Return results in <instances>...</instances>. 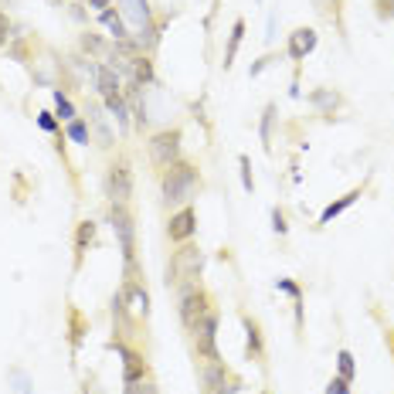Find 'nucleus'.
Segmentation results:
<instances>
[{
    "label": "nucleus",
    "mask_w": 394,
    "mask_h": 394,
    "mask_svg": "<svg viewBox=\"0 0 394 394\" xmlns=\"http://www.w3.org/2000/svg\"><path fill=\"white\" fill-rule=\"evenodd\" d=\"M197 235V211L187 204V208H177L170 221H167V238L174 241V245H184V241H191Z\"/></svg>",
    "instance_id": "9d476101"
},
{
    "label": "nucleus",
    "mask_w": 394,
    "mask_h": 394,
    "mask_svg": "<svg viewBox=\"0 0 394 394\" xmlns=\"http://www.w3.org/2000/svg\"><path fill=\"white\" fill-rule=\"evenodd\" d=\"M272 231H276V235H286V231H289V224H286V215H282L279 208H272Z\"/></svg>",
    "instance_id": "e433bc0d"
},
{
    "label": "nucleus",
    "mask_w": 394,
    "mask_h": 394,
    "mask_svg": "<svg viewBox=\"0 0 394 394\" xmlns=\"http://www.w3.org/2000/svg\"><path fill=\"white\" fill-rule=\"evenodd\" d=\"M180 139H184V133H180V129H160V133H153V136H150V143H146L150 163H153V167H160V170H167L170 163H177V160H180Z\"/></svg>",
    "instance_id": "423d86ee"
},
{
    "label": "nucleus",
    "mask_w": 394,
    "mask_h": 394,
    "mask_svg": "<svg viewBox=\"0 0 394 394\" xmlns=\"http://www.w3.org/2000/svg\"><path fill=\"white\" fill-rule=\"evenodd\" d=\"M201 191V174L194 163L177 160L167 170H160V194H163V208H187Z\"/></svg>",
    "instance_id": "f257e3e1"
},
{
    "label": "nucleus",
    "mask_w": 394,
    "mask_h": 394,
    "mask_svg": "<svg viewBox=\"0 0 394 394\" xmlns=\"http://www.w3.org/2000/svg\"><path fill=\"white\" fill-rule=\"evenodd\" d=\"M99 20L109 27V34H113V41H122L129 38V27H126V20H122V14H119L116 7H109V11H102L99 14Z\"/></svg>",
    "instance_id": "412c9836"
},
{
    "label": "nucleus",
    "mask_w": 394,
    "mask_h": 394,
    "mask_svg": "<svg viewBox=\"0 0 394 394\" xmlns=\"http://www.w3.org/2000/svg\"><path fill=\"white\" fill-rule=\"evenodd\" d=\"M316 41L319 38H316L313 27H296L293 34H289V48H286V51H289L293 61H306V55L316 48Z\"/></svg>",
    "instance_id": "f8f14e48"
},
{
    "label": "nucleus",
    "mask_w": 394,
    "mask_h": 394,
    "mask_svg": "<svg viewBox=\"0 0 394 394\" xmlns=\"http://www.w3.org/2000/svg\"><path fill=\"white\" fill-rule=\"evenodd\" d=\"M11 31H14V24H11V18H7V14L0 11V48H7V41L14 38Z\"/></svg>",
    "instance_id": "f704fd0d"
},
{
    "label": "nucleus",
    "mask_w": 394,
    "mask_h": 394,
    "mask_svg": "<svg viewBox=\"0 0 394 394\" xmlns=\"http://www.w3.org/2000/svg\"><path fill=\"white\" fill-rule=\"evenodd\" d=\"M336 367H340V377H343V381L354 384L357 367H354V354H350V350H340V354H336Z\"/></svg>",
    "instance_id": "c756f323"
},
{
    "label": "nucleus",
    "mask_w": 394,
    "mask_h": 394,
    "mask_svg": "<svg viewBox=\"0 0 394 394\" xmlns=\"http://www.w3.org/2000/svg\"><path fill=\"white\" fill-rule=\"evenodd\" d=\"M75 4H82V0H75Z\"/></svg>",
    "instance_id": "c03bdc74"
},
{
    "label": "nucleus",
    "mask_w": 394,
    "mask_h": 394,
    "mask_svg": "<svg viewBox=\"0 0 394 394\" xmlns=\"http://www.w3.org/2000/svg\"><path fill=\"white\" fill-rule=\"evenodd\" d=\"M89 333V323H85V316L79 310H68V340H72V347L79 350L82 347V336Z\"/></svg>",
    "instance_id": "393cba45"
},
{
    "label": "nucleus",
    "mask_w": 394,
    "mask_h": 394,
    "mask_svg": "<svg viewBox=\"0 0 394 394\" xmlns=\"http://www.w3.org/2000/svg\"><path fill=\"white\" fill-rule=\"evenodd\" d=\"M55 116H58L61 122H72V119L79 116L75 106H72V99L65 96V89H55Z\"/></svg>",
    "instance_id": "cd10ccee"
},
{
    "label": "nucleus",
    "mask_w": 394,
    "mask_h": 394,
    "mask_svg": "<svg viewBox=\"0 0 394 394\" xmlns=\"http://www.w3.org/2000/svg\"><path fill=\"white\" fill-rule=\"evenodd\" d=\"M102 187H106V197H109V201H122V204H129V197H133V167H129V160L126 157L113 160V163H109V170H106Z\"/></svg>",
    "instance_id": "0eeeda50"
},
{
    "label": "nucleus",
    "mask_w": 394,
    "mask_h": 394,
    "mask_svg": "<svg viewBox=\"0 0 394 394\" xmlns=\"http://www.w3.org/2000/svg\"><path fill=\"white\" fill-rule=\"evenodd\" d=\"M201 272H204V252L184 241L177 252L170 255V265H167V286H187V282H201Z\"/></svg>",
    "instance_id": "7ed1b4c3"
},
{
    "label": "nucleus",
    "mask_w": 394,
    "mask_h": 394,
    "mask_svg": "<svg viewBox=\"0 0 394 394\" xmlns=\"http://www.w3.org/2000/svg\"><path fill=\"white\" fill-rule=\"evenodd\" d=\"M122 394H160L157 384L150 381V377H143V381H133V384H126V391Z\"/></svg>",
    "instance_id": "2f4dec72"
},
{
    "label": "nucleus",
    "mask_w": 394,
    "mask_h": 394,
    "mask_svg": "<svg viewBox=\"0 0 394 394\" xmlns=\"http://www.w3.org/2000/svg\"><path fill=\"white\" fill-rule=\"evenodd\" d=\"M160 31H163V24H157V20H150L146 27H139L136 34H133L143 55H153V51H157V44H160Z\"/></svg>",
    "instance_id": "f3484780"
},
{
    "label": "nucleus",
    "mask_w": 394,
    "mask_h": 394,
    "mask_svg": "<svg viewBox=\"0 0 394 394\" xmlns=\"http://www.w3.org/2000/svg\"><path fill=\"white\" fill-rule=\"evenodd\" d=\"M374 14L381 20H394V0H374Z\"/></svg>",
    "instance_id": "72a5a7b5"
},
{
    "label": "nucleus",
    "mask_w": 394,
    "mask_h": 394,
    "mask_svg": "<svg viewBox=\"0 0 394 394\" xmlns=\"http://www.w3.org/2000/svg\"><path fill=\"white\" fill-rule=\"evenodd\" d=\"M241 381H238L228 364L215 357V360H201V394H238Z\"/></svg>",
    "instance_id": "20e7f679"
},
{
    "label": "nucleus",
    "mask_w": 394,
    "mask_h": 394,
    "mask_svg": "<svg viewBox=\"0 0 394 394\" xmlns=\"http://www.w3.org/2000/svg\"><path fill=\"white\" fill-rule=\"evenodd\" d=\"M109 224H113V235L119 241V252H122L126 269L136 265V217L129 211V204L109 201Z\"/></svg>",
    "instance_id": "f03ea898"
},
{
    "label": "nucleus",
    "mask_w": 394,
    "mask_h": 394,
    "mask_svg": "<svg viewBox=\"0 0 394 394\" xmlns=\"http://www.w3.org/2000/svg\"><path fill=\"white\" fill-rule=\"evenodd\" d=\"M276 102H269L265 109H262V126H258V136L265 143V150H272V126H276Z\"/></svg>",
    "instance_id": "a878e982"
},
{
    "label": "nucleus",
    "mask_w": 394,
    "mask_h": 394,
    "mask_svg": "<svg viewBox=\"0 0 394 394\" xmlns=\"http://www.w3.org/2000/svg\"><path fill=\"white\" fill-rule=\"evenodd\" d=\"M96 92L102 99H109V96H119V92H122V82H119V75L116 72H113V68H109V65H106V61H102V65H99L96 68Z\"/></svg>",
    "instance_id": "2eb2a0df"
},
{
    "label": "nucleus",
    "mask_w": 394,
    "mask_h": 394,
    "mask_svg": "<svg viewBox=\"0 0 394 394\" xmlns=\"http://www.w3.org/2000/svg\"><path fill=\"white\" fill-rule=\"evenodd\" d=\"M255 4H262V0H255Z\"/></svg>",
    "instance_id": "a18cd8bd"
},
{
    "label": "nucleus",
    "mask_w": 394,
    "mask_h": 394,
    "mask_svg": "<svg viewBox=\"0 0 394 394\" xmlns=\"http://www.w3.org/2000/svg\"><path fill=\"white\" fill-rule=\"evenodd\" d=\"M65 133H68V139H72V143H79V146H89V143H92V129H89V122H85L82 116L72 119Z\"/></svg>",
    "instance_id": "bb28decb"
},
{
    "label": "nucleus",
    "mask_w": 394,
    "mask_h": 394,
    "mask_svg": "<svg viewBox=\"0 0 394 394\" xmlns=\"http://www.w3.org/2000/svg\"><path fill=\"white\" fill-rule=\"evenodd\" d=\"M79 48H82V55H85V58H102L106 61V55H109V44L99 38L96 31H82Z\"/></svg>",
    "instance_id": "a211bd4d"
},
{
    "label": "nucleus",
    "mask_w": 394,
    "mask_h": 394,
    "mask_svg": "<svg viewBox=\"0 0 394 394\" xmlns=\"http://www.w3.org/2000/svg\"><path fill=\"white\" fill-rule=\"evenodd\" d=\"M360 197H364V187H357V191H350V194H343L340 201H333V204H326V208H323V215H319V224H330L336 215H343V211H347L354 201H360Z\"/></svg>",
    "instance_id": "6ab92c4d"
},
{
    "label": "nucleus",
    "mask_w": 394,
    "mask_h": 394,
    "mask_svg": "<svg viewBox=\"0 0 394 394\" xmlns=\"http://www.w3.org/2000/svg\"><path fill=\"white\" fill-rule=\"evenodd\" d=\"M241 38H245V20L238 18L235 24H231V34H228V48H224V72L235 65V55L238 48H241Z\"/></svg>",
    "instance_id": "5701e85b"
},
{
    "label": "nucleus",
    "mask_w": 394,
    "mask_h": 394,
    "mask_svg": "<svg viewBox=\"0 0 394 394\" xmlns=\"http://www.w3.org/2000/svg\"><path fill=\"white\" fill-rule=\"evenodd\" d=\"M310 102H313L323 116H333L336 106H340V92H333V89H313L310 92Z\"/></svg>",
    "instance_id": "aec40b11"
},
{
    "label": "nucleus",
    "mask_w": 394,
    "mask_h": 394,
    "mask_svg": "<svg viewBox=\"0 0 394 394\" xmlns=\"http://www.w3.org/2000/svg\"><path fill=\"white\" fill-rule=\"evenodd\" d=\"M7 377H11V391H14V394H34V391H31V377L24 374L20 367H11V371H7Z\"/></svg>",
    "instance_id": "c85d7f7f"
},
{
    "label": "nucleus",
    "mask_w": 394,
    "mask_h": 394,
    "mask_svg": "<svg viewBox=\"0 0 394 394\" xmlns=\"http://www.w3.org/2000/svg\"><path fill=\"white\" fill-rule=\"evenodd\" d=\"M262 394H272V391H262Z\"/></svg>",
    "instance_id": "37998d69"
},
{
    "label": "nucleus",
    "mask_w": 394,
    "mask_h": 394,
    "mask_svg": "<svg viewBox=\"0 0 394 394\" xmlns=\"http://www.w3.org/2000/svg\"><path fill=\"white\" fill-rule=\"evenodd\" d=\"M38 126L44 129V133H58V119H55V113H38Z\"/></svg>",
    "instance_id": "c9c22d12"
},
{
    "label": "nucleus",
    "mask_w": 394,
    "mask_h": 394,
    "mask_svg": "<svg viewBox=\"0 0 394 394\" xmlns=\"http://www.w3.org/2000/svg\"><path fill=\"white\" fill-rule=\"evenodd\" d=\"M238 170H241V187L252 194V191H255V177H252V160L245 157V153L238 157Z\"/></svg>",
    "instance_id": "7c9ffc66"
},
{
    "label": "nucleus",
    "mask_w": 394,
    "mask_h": 394,
    "mask_svg": "<svg viewBox=\"0 0 394 394\" xmlns=\"http://www.w3.org/2000/svg\"><path fill=\"white\" fill-rule=\"evenodd\" d=\"M388 347H391V357H394V333L388 336Z\"/></svg>",
    "instance_id": "79ce46f5"
},
{
    "label": "nucleus",
    "mask_w": 394,
    "mask_h": 394,
    "mask_svg": "<svg viewBox=\"0 0 394 394\" xmlns=\"http://www.w3.org/2000/svg\"><path fill=\"white\" fill-rule=\"evenodd\" d=\"M119 14H122V20H129L139 31V27H146L153 20V7H150V0H122Z\"/></svg>",
    "instance_id": "4468645a"
},
{
    "label": "nucleus",
    "mask_w": 394,
    "mask_h": 394,
    "mask_svg": "<svg viewBox=\"0 0 394 394\" xmlns=\"http://www.w3.org/2000/svg\"><path fill=\"white\" fill-rule=\"evenodd\" d=\"M191 343H194V354L201 357V360H215V357H221L217 354V310L204 313L194 323Z\"/></svg>",
    "instance_id": "6e6552de"
},
{
    "label": "nucleus",
    "mask_w": 394,
    "mask_h": 394,
    "mask_svg": "<svg viewBox=\"0 0 394 394\" xmlns=\"http://www.w3.org/2000/svg\"><path fill=\"white\" fill-rule=\"evenodd\" d=\"M109 350H116L122 357V384H133V381H143V377H150V364H146V357L133 350L126 340H113L109 343Z\"/></svg>",
    "instance_id": "1a4fd4ad"
},
{
    "label": "nucleus",
    "mask_w": 394,
    "mask_h": 394,
    "mask_svg": "<svg viewBox=\"0 0 394 394\" xmlns=\"http://www.w3.org/2000/svg\"><path fill=\"white\" fill-rule=\"evenodd\" d=\"M92 241H96V221H79V228H75V269H82V258H85Z\"/></svg>",
    "instance_id": "dca6fc26"
},
{
    "label": "nucleus",
    "mask_w": 394,
    "mask_h": 394,
    "mask_svg": "<svg viewBox=\"0 0 394 394\" xmlns=\"http://www.w3.org/2000/svg\"><path fill=\"white\" fill-rule=\"evenodd\" d=\"M276 41V14H269V24H265V44Z\"/></svg>",
    "instance_id": "58836bf2"
},
{
    "label": "nucleus",
    "mask_w": 394,
    "mask_h": 394,
    "mask_svg": "<svg viewBox=\"0 0 394 394\" xmlns=\"http://www.w3.org/2000/svg\"><path fill=\"white\" fill-rule=\"evenodd\" d=\"M89 129H96V139H99V146H102V150H113L116 136H113L109 119H106V113H102V106H99V102H89Z\"/></svg>",
    "instance_id": "ddd939ff"
},
{
    "label": "nucleus",
    "mask_w": 394,
    "mask_h": 394,
    "mask_svg": "<svg viewBox=\"0 0 394 394\" xmlns=\"http://www.w3.org/2000/svg\"><path fill=\"white\" fill-rule=\"evenodd\" d=\"M241 326H245V360L262 364V360H265V336H262L258 319H252L248 313H241Z\"/></svg>",
    "instance_id": "9b49d317"
},
{
    "label": "nucleus",
    "mask_w": 394,
    "mask_h": 394,
    "mask_svg": "<svg viewBox=\"0 0 394 394\" xmlns=\"http://www.w3.org/2000/svg\"><path fill=\"white\" fill-rule=\"evenodd\" d=\"M215 306H211V296L201 289V282H187V286H180V323L187 326V330H194V323L201 319L204 313H211Z\"/></svg>",
    "instance_id": "39448f33"
},
{
    "label": "nucleus",
    "mask_w": 394,
    "mask_h": 394,
    "mask_svg": "<svg viewBox=\"0 0 394 394\" xmlns=\"http://www.w3.org/2000/svg\"><path fill=\"white\" fill-rule=\"evenodd\" d=\"M269 61H272V58H269V55H265V58H258L255 65H252V68H248V75H252V79H255L258 72H265V68H269Z\"/></svg>",
    "instance_id": "ea45409f"
},
{
    "label": "nucleus",
    "mask_w": 394,
    "mask_h": 394,
    "mask_svg": "<svg viewBox=\"0 0 394 394\" xmlns=\"http://www.w3.org/2000/svg\"><path fill=\"white\" fill-rule=\"evenodd\" d=\"M133 82H136V85H153V82H157V72H153V61H150V55H139V58H133Z\"/></svg>",
    "instance_id": "b1692460"
},
{
    "label": "nucleus",
    "mask_w": 394,
    "mask_h": 394,
    "mask_svg": "<svg viewBox=\"0 0 394 394\" xmlns=\"http://www.w3.org/2000/svg\"><path fill=\"white\" fill-rule=\"evenodd\" d=\"M89 7H96L99 14H102V11H109V7H113V0H89Z\"/></svg>",
    "instance_id": "a19ab883"
},
{
    "label": "nucleus",
    "mask_w": 394,
    "mask_h": 394,
    "mask_svg": "<svg viewBox=\"0 0 394 394\" xmlns=\"http://www.w3.org/2000/svg\"><path fill=\"white\" fill-rule=\"evenodd\" d=\"M326 394H350V381H343V377H333V381L326 384Z\"/></svg>",
    "instance_id": "4c0bfd02"
},
{
    "label": "nucleus",
    "mask_w": 394,
    "mask_h": 394,
    "mask_svg": "<svg viewBox=\"0 0 394 394\" xmlns=\"http://www.w3.org/2000/svg\"><path fill=\"white\" fill-rule=\"evenodd\" d=\"M102 102H106V113L126 129L129 126V102H126V96L119 92V96H109V99H102Z\"/></svg>",
    "instance_id": "4be33fe9"
},
{
    "label": "nucleus",
    "mask_w": 394,
    "mask_h": 394,
    "mask_svg": "<svg viewBox=\"0 0 394 394\" xmlns=\"http://www.w3.org/2000/svg\"><path fill=\"white\" fill-rule=\"evenodd\" d=\"M276 286H279V293L293 296V303H303V289H299V286H296L293 279H276Z\"/></svg>",
    "instance_id": "473e14b6"
}]
</instances>
